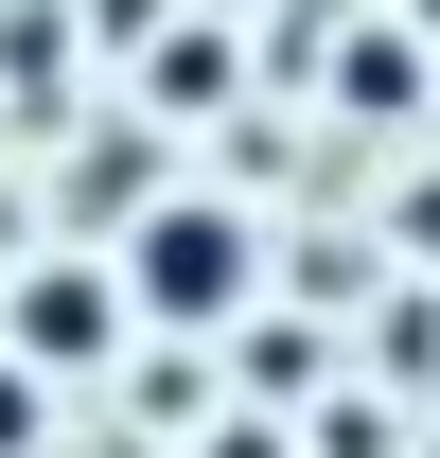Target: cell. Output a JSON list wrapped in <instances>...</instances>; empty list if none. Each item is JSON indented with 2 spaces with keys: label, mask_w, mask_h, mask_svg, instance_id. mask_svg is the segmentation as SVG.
Masks as SVG:
<instances>
[{
  "label": "cell",
  "mask_w": 440,
  "mask_h": 458,
  "mask_svg": "<svg viewBox=\"0 0 440 458\" xmlns=\"http://www.w3.org/2000/svg\"><path fill=\"white\" fill-rule=\"evenodd\" d=\"M123 283L159 300V318H229V300H247V229L229 212H159L141 247H123Z\"/></svg>",
  "instance_id": "6da1fadb"
},
{
  "label": "cell",
  "mask_w": 440,
  "mask_h": 458,
  "mask_svg": "<svg viewBox=\"0 0 440 458\" xmlns=\"http://www.w3.org/2000/svg\"><path fill=\"white\" fill-rule=\"evenodd\" d=\"M106 335V283H36V352H89Z\"/></svg>",
  "instance_id": "7a4b0ae2"
},
{
  "label": "cell",
  "mask_w": 440,
  "mask_h": 458,
  "mask_svg": "<svg viewBox=\"0 0 440 458\" xmlns=\"http://www.w3.org/2000/svg\"><path fill=\"white\" fill-rule=\"evenodd\" d=\"M18 441H36V388H18V370H0V458H18Z\"/></svg>",
  "instance_id": "3957f363"
}]
</instances>
